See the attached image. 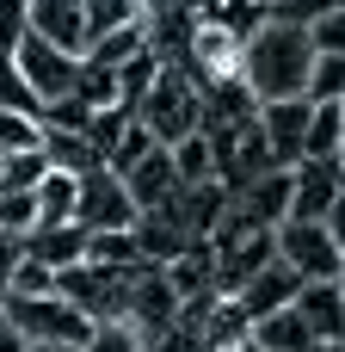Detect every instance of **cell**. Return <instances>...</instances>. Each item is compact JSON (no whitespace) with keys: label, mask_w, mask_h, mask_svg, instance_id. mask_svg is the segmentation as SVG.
I'll use <instances>...</instances> for the list:
<instances>
[{"label":"cell","mask_w":345,"mask_h":352,"mask_svg":"<svg viewBox=\"0 0 345 352\" xmlns=\"http://www.w3.org/2000/svg\"><path fill=\"white\" fill-rule=\"evenodd\" d=\"M74 223L93 235V229H136V198L123 186V173L111 167H86L80 173V198H74Z\"/></svg>","instance_id":"4"},{"label":"cell","mask_w":345,"mask_h":352,"mask_svg":"<svg viewBox=\"0 0 345 352\" xmlns=\"http://www.w3.org/2000/svg\"><path fill=\"white\" fill-rule=\"evenodd\" d=\"M340 161L345 155H309V161L290 167V173H296V186H290V217L327 223V210H333V198H340Z\"/></svg>","instance_id":"8"},{"label":"cell","mask_w":345,"mask_h":352,"mask_svg":"<svg viewBox=\"0 0 345 352\" xmlns=\"http://www.w3.org/2000/svg\"><path fill=\"white\" fill-rule=\"evenodd\" d=\"M130 124H136V111H130V105H99V111L86 118V142H93V155H99V161H111Z\"/></svg>","instance_id":"22"},{"label":"cell","mask_w":345,"mask_h":352,"mask_svg":"<svg viewBox=\"0 0 345 352\" xmlns=\"http://www.w3.org/2000/svg\"><path fill=\"white\" fill-rule=\"evenodd\" d=\"M333 6H345V0H278L272 12H278V19H296V25H309V19L333 12Z\"/></svg>","instance_id":"39"},{"label":"cell","mask_w":345,"mask_h":352,"mask_svg":"<svg viewBox=\"0 0 345 352\" xmlns=\"http://www.w3.org/2000/svg\"><path fill=\"white\" fill-rule=\"evenodd\" d=\"M309 99H345V56H315V68H309Z\"/></svg>","instance_id":"33"},{"label":"cell","mask_w":345,"mask_h":352,"mask_svg":"<svg viewBox=\"0 0 345 352\" xmlns=\"http://www.w3.org/2000/svg\"><path fill=\"white\" fill-rule=\"evenodd\" d=\"M296 285H302V278H296V272H290L284 260H265V266H259V272H253V278H247L241 291H228V297H235V303L247 309V322H259V316H272V309L296 303Z\"/></svg>","instance_id":"11"},{"label":"cell","mask_w":345,"mask_h":352,"mask_svg":"<svg viewBox=\"0 0 345 352\" xmlns=\"http://www.w3.org/2000/svg\"><path fill=\"white\" fill-rule=\"evenodd\" d=\"M142 50H154V43H148V19H130V25H117V31H99L80 56H93V62H105V68H123V62H136Z\"/></svg>","instance_id":"17"},{"label":"cell","mask_w":345,"mask_h":352,"mask_svg":"<svg viewBox=\"0 0 345 352\" xmlns=\"http://www.w3.org/2000/svg\"><path fill=\"white\" fill-rule=\"evenodd\" d=\"M173 167H179V179H185V186L216 179V148H210V136H204V130L179 136V142H173Z\"/></svg>","instance_id":"25"},{"label":"cell","mask_w":345,"mask_h":352,"mask_svg":"<svg viewBox=\"0 0 345 352\" xmlns=\"http://www.w3.org/2000/svg\"><path fill=\"white\" fill-rule=\"evenodd\" d=\"M265 0H191V25H216V31H228V37H253L259 25H265Z\"/></svg>","instance_id":"15"},{"label":"cell","mask_w":345,"mask_h":352,"mask_svg":"<svg viewBox=\"0 0 345 352\" xmlns=\"http://www.w3.org/2000/svg\"><path fill=\"white\" fill-rule=\"evenodd\" d=\"M198 334L210 340V352H222V346H247V334H253V322H247V309H241L235 297H216Z\"/></svg>","instance_id":"19"},{"label":"cell","mask_w":345,"mask_h":352,"mask_svg":"<svg viewBox=\"0 0 345 352\" xmlns=\"http://www.w3.org/2000/svg\"><path fill=\"white\" fill-rule=\"evenodd\" d=\"M0 352H25V334H19V328H12V322H6V328H0Z\"/></svg>","instance_id":"42"},{"label":"cell","mask_w":345,"mask_h":352,"mask_svg":"<svg viewBox=\"0 0 345 352\" xmlns=\"http://www.w3.org/2000/svg\"><path fill=\"white\" fill-rule=\"evenodd\" d=\"M278 260H284L296 278H333L345 266V248L327 235V223L284 217V223H278Z\"/></svg>","instance_id":"5"},{"label":"cell","mask_w":345,"mask_h":352,"mask_svg":"<svg viewBox=\"0 0 345 352\" xmlns=\"http://www.w3.org/2000/svg\"><path fill=\"white\" fill-rule=\"evenodd\" d=\"M25 25H31V0H0V56H12V50H19Z\"/></svg>","instance_id":"38"},{"label":"cell","mask_w":345,"mask_h":352,"mask_svg":"<svg viewBox=\"0 0 345 352\" xmlns=\"http://www.w3.org/2000/svg\"><path fill=\"white\" fill-rule=\"evenodd\" d=\"M315 352H345V334H340V340H321Z\"/></svg>","instance_id":"44"},{"label":"cell","mask_w":345,"mask_h":352,"mask_svg":"<svg viewBox=\"0 0 345 352\" xmlns=\"http://www.w3.org/2000/svg\"><path fill=\"white\" fill-rule=\"evenodd\" d=\"M25 260V235L19 229H0V291L12 285V266Z\"/></svg>","instance_id":"40"},{"label":"cell","mask_w":345,"mask_h":352,"mask_svg":"<svg viewBox=\"0 0 345 352\" xmlns=\"http://www.w3.org/2000/svg\"><path fill=\"white\" fill-rule=\"evenodd\" d=\"M309 118H315V99H309V93H296V99H265V105H259V130H265L278 167H296V161H302V148H309Z\"/></svg>","instance_id":"7"},{"label":"cell","mask_w":345,"mask_h":352,"mask_svg":"<svg viewBox=\"0 0 345 352\" xmlns=\"http://www.w3.org/2000/svg\"><path fill=\"white\" fill-rule=\"evenodd\" d=\"M247 346H259V352H315L321 340H315V328L296 316V303H284V309H272V316L253 322Z\"/></svg>","instance_id":"14"},{"label":"cell","mask_w":345,"mask_h":352,"mask_svg":"<svg viewBox=\"0 0 345 352\" xmlns=\"http://www.w3.org/2000/svg\"><path fill=\"white\" fill-rule=\"evenodd\" d=\"M222 352H253V346H222Z\"/></svg>","instance_id":"48"},{"label":"cell","mask_w":345,"mask_h":352,"mask_svg":"<svg viewBox=\"0 0 345 352\" xmlns=\"http://www.w3.org/2000/svg\"><path fill=\"white\" fill-rule=\"evenodd\" d=\"M309 37H315V56H345V6L309 19Z\"/></svg>","instance_id":"35"},{"label":"cell","mask_w":345,"mask_h":352,"mask_svg":"<svg viewBox=\"0 0 345 352\" xmlns=\"http://www.w3.org/2000/svg\"><path fill=\"white\" fill-rule=\"evenodd\" d=\"M25 31H37V37H49V43H62V50H86V0H31V25Z\"/></svg>","instance_id":"13"},{"label":"cell","mask_w":345,"mask_h":352,"mask_svg":"<svg viewBox=\"0 0 345 352\" xmlns=\"http://www.w3.org/2000/svg\"><path fill=\"white\" fill-rule=\"evenodd\" d=\"M37 142H43V118H37V111H12V105H0V155L37 148Z\"/></svg>","instance_id":"28"},{"label":"cell","mask_w":345,"mask_h":352,"mask_svg":"<svg viewBox=\"0 0 345 352\" xmlns=\"http://www.w3.org/2000/svg\"><path fill=\"white\" fill-rule=\"evenodd\" d=\"M0 229L31 235L37 229V192H0Z\"/></svg>","instance_id":"37"},{"label":"cell","mask_w":345,"mask_h":352,"mask_svg":"<svg viewBox=\"0 0 345 352\" xmlns=\"http://www.w3.org/2000/svg\"><path fill=\"white\" fill-rule=\"evenodd\" d=\"M148 148H160V142H154V136H148V124H142V118H136V124H130V130H123V142H117V155H111V161H105V167H111V173H130V167H136V161H142V155H148Z\"/></svg>","instance_id":"36"},{"label":"cell","mask_w":345,"mask_h":352,"mask_svg":"<svg viewBox=\"0 0 345 352\" xmlns=\"http://www.w3.org/2000/svg\"><path fill=\"white\" fill-rule=\"evenodd\" d=\"M37 229H49V223H74V198H80V173H62V167H49L37 186Z\"/></svg>","instance_id":"18"},{"label":"cell","mask_w":345,"mask_h":352,"mask_svg":"<svg viewBox=\"0 0 345 352\" xmlns=\"http://www.w3.org/2000/svg\"><path fill=\"white\" fill-rule=\"evenodd\" d=\"M0 328H6V297H0Z\"/></svg>","instance_id":"46"},{"label":"cell","mask_w":345,"mask_h":352,"mask_svg":"<svg viewBox=\"0 0 345 352\" xmlns=\"http://www.w3.org/2000/svg\"><path fill=\"white\" fill-rule=\"evenodd\" d=\"M12 62H19V74L37 87V99H43V105H49V99H62V93L74 87V68H80V56H74V50H62V43L37 37V31H25V37H19Z\"/></svg>","instance_id":"6"},{"label":"cell","mask_w":345,"mask_h":352,"mask_svg":"<svg viewBox=\"0 0 345 352\" xmlns=\"http://www.w3.org/2000/svg\"><path fill=\"white\" fill-rule=\"evenodd\" d=\"M86 260H99V266H142V241H136V229H93L86 235Z\"/></svg>","instance_id":"23"},{"label":"cell","mask_w":345,"mask_h":352,"mask_svg":"<svg viewBox=\"0 0 345 352\" xmlns=\"http://www.w3.org/2000/svg\"><path fill=\"white\" fill-rule=\"evenodd\" d=\"M309 68H315V37H309V25L265 12V25H259V31L247 37V50H241V80L253 87V99L265 105V99H296V93H309Z\"/></svg>","instance_id":"1"},{"label":"cell","mask_w":345,"mask_h":352,"mask_svg":"<svg viewBox=\"0 0 345 352\" xmlns=\"http://www.w3.org/2000/svg\"><path fill=\"white\" fill-rule=\"evenodd\" d=\"M0 105H12V111H37V118H43V99H37V87L19 74L12 56H0Z\"/></svg>","instance_id":"30"},{"label":"cell","mask_w":345,"mask_h":352,"mask_svg":"<svg viewBox=\"0 0 345 352\" xmlns=\"http://www.w3.org/2000/svg\"><path fill=\"white\" fill-rule=\"evenodd\" d=\"M253 352H259V346H253Z\"/></svg>","instance_id":"51"},{"label":"cell","mask_w":345,"mask_h":352,"mask_svg":"<svg viewBox=\"0 0 345 352\" xmlns=\"http://www.w3.org/2000/svg\"><path fill=\"white\" fill-rule=\"evenodd\" d=\"M0 192H6V155H0Z\"/></svg>","instance_id":"45"},{"label":"cell","mask_w":345,"mask_h":352,"mask_svg":"<svg viewBox=\"0 0 345 352\" xmlns=\"http://www.w3.org/2000/svg\"><path fill=\"white\" fill-rule=\"evenodd\" d=\"M68 93H80L86 105H123V99H117V68H105V62H93V56H80Z\"/></svg>","instance_id":"26"},{"label":"cell","mask_w":345,"mask_h":352,"mask_svg":"<svg viewBox=\"0 0 345 352\" xmlns=\"http://www.w3.org/2000/svg\"><path fill=\"white\" fill-rule=\"evenodd\" d=\"M80 352H148V334L130 316H105V322H93V334H86Z\"/></svg>","instance_id":"24"},{"label":"cell","mask_w":345,"mask_h":352,"mask_svg":"<svg viewBox=\"0 0 345 352\" xmlns=\"http://www.w3.org/2000/svg\"><path fill=\"white\" fill-rule=\"evenodd\" d=\"M12 297H43V291H56V266L49 260H37V254H25L19 266H12V285H6Z\"/></svg>","instance_id":"32"},{"label":"cell","mask_w":345,"mask_h":352,"mask_svg":"<svg viewBox=\"0 0 345 352\" xmlns=\"http://www.w3.org/2000/svg\"><path fill=\"white\" fill-rule=\"evenodd\" d=\"M136 118L148 124V136H154L160 148H173L179 136L204 130V87L191 80L185 62H160V74H154V87L142 93Z\"/></svg>","instance_id":"2"},{"label":"cell","mask_w":345,"mask_h":352,"mask_svg":"<svg viewBox=\"0 0 345 352\" xmlns=\"http://www.w3.org/2000/svg\"><path fill=\"white\" fill-rule=\"evenodd\" d=\"M265 6H278V0H265Z\"/></svg>","instance_id":"50"},{"label":"cell","mask_w":345,"mask_h":352,"mask_svg":"<svg viewBox=\"0 0 345 352\" xmlns=\"http://www.w3.org/2000/svg\"><path fill=\"white\" fill-rule=\"evenodd\" d=\"M296 316L315 328V340H340L345 334V285L333 278H302L296 285Z\"/></svg>","instance_id":"10"},{"label":"cell","mask_w":345,"mask_h":352,"mask_svg":"<svg viewBox=\"0 0 345 352\" xmlns=\"http://www.w3.org/2000/svg\"><path fill=\"white\" fill-rule=\"evenodd\" d=\"M99 105H86L80 93H62V99H49L43 105V124H56V130H80L86 136V118H93Z\"/></svg>","instance_id":"34"},{"label":"cell","mask_w":345,"mask_h":352,"mask_svg":"<svg viewBox=\"0 0 345 352\" xmlns=\"http://www.w3.org/2000/svg\"><path fill=\"white\" fill-rule=\"evenodd\" d=\"M25 254H37V260H49V266L62 272V266L86 260V229H80V223H49V229H31V235H25Z\"/></svg>","instance_id":"16"},{"label":"cell","mask_w":345,"mask_h":352,"mask_svg":"<svg viewBox=\"0 0 345 352\" xmlns=\"http://www.w3.org/2000/svg\"><path fill=\"white\" fill-rule=\"evenodd\" d=\"M309 155H345V99H315V118H309Z\"/></svg>","instance_id":"21"},{"label":"cell","mask_w":345,"mask_h":352,"mask_svg":"<svg viewBox=\"0 0 345 352\" xmlns=\"http://www.w3.org/2000/svg\"><path fill=\"white\" fill-rule=\"evenodd\" d=\"M43 173H49V155H43V142H37V148H19V155H6V192H31Z\"/></svg>","instance_id":"31"},{"label":"cell","mask_w":345,"mask_h":352,"mask_svg":"<svg viewBox=\"0 0 345 352\" xmlns=\"http://www.w3.org/2000/svg\"><path fill=\"white\" fill-rule=\"evenodd\" d=\"M123 186H130L136 210H160V204H173V198L185 192V179H179V167H173V148H148V155L123 173Z\"/></svg>","instance_id":"9"},{"label":"cell","mask_w":345,"mask_h":352,"mask_svg":"<svg viewBox=\"0 0 345 352\" xmlns=\"http://www.w3.org/2000/svg\"><path fill=\"white\" fill-rule=\"evenodd\" d=\"M25 352H80V346H62V340H25Z\"/></svg>","instance_id":"43"},{"label":"cell","mask_w":345,"mask_h":352,"mask_svg":"<svg viewBox=\"0 0 345 352\" xmlns=\"http://www.w3.org/2000/svg\"><path fill=\"white\" fill-rule=\"evenodd\" d=\"M43 155H49V167H62V173H86V167H105L80 130H56V124H43Z\"/></svg>","instance_id":"20"},{"label":"cell","mask_w":345,"mask_h":352,"mask_svg":"<svg viewBox=\"0 0 345 352\" xmlns=\"http://www.w3.org/2000/svg\"><path fill=\"white\" fill-rule=\"evenodd\" d=\"M154 74H160V50H142L136 62H123V68H117V99L136 111V105H142V93L154 87Z\"/></svg>","instance_id":"27"},{"label":"cell","mask_w":345,"mask_h":352,"mask_svg":"<svg viewBox=\"0 0 345 352\" xmlns=\"http://www.w3.org/2000/svg\"><path fill=\"white\" fill-rule=\"evenodd\" d=\"M0 297H6V322H12L25 340L86 346V334H93V316H86L74 297H62V291H43V297H12V291H0Z\"/></svg>","instance_id":"3"},{"label":"cell","mask_w":345,"mask_h":352,"mask_svg":"<svg viewBox=\"0 0 345 352\" xmlns=\"http://www.w3.org/2000/svg\"><path fill=\"white\" fill-rule=\"evenodd\" d=\"M130 19H148V6H142V0H86V43H93L99 31L130 25Z\"/></svg>","instance_id":"29"},{"label":"cell","mask_w":345,"mask_h":352,"mask_svg":"<svg viewBox=\"0 0 345 352\" xmlns=\"http://www.w3.org/2000/svg\"><path fill=\"white\" fill-rule=\"evenodd\" d=\"M340 192H345V161H340Z\"/></svg>","instance_id":"47"},{"label":"cell","mask_w":345,"mask_h":352,"mask_svg":"<svg viewBox=\"0 0 345 352\" xmlns=\"http://www.w3.org/2000/svg\"><path fill=\"white\" fill-rule=\"evenodd\" d=\"M340 285H345V266H340Z\"/></svg>","instance_id":"49"},{"label":"cell","mask_w":345,"mask_h":352,"mask_svg":"<svg viewBox=\"0 0 345 352\" xmlns=\"http://www.w3.org/2000/svg\"><path fill=\"white\" fill-rule=\"evenodd\" d=\"M327 235H333V241L345 248V192L333 198V210H327Z\"/></svg>","instance_id":"41"},{"label":"cell","mask_w":345,"mask_h":352,"mask_svg":"<svg viewBox=\"0 0 345 352\" xmlns=\"http://www.w3.org/2000/svg\"><path fill=\"white\" fill-rule=\"evenodd\" d=\"M290 186H296V173L290 167H272V173H259L253 186H241V192H228L253 223H265V229H278L284 217H290Z\"/></svg>","instance_id":"12"}]
</instances>
